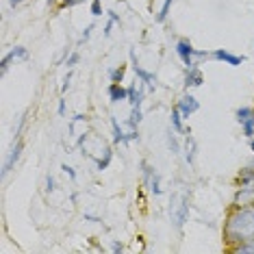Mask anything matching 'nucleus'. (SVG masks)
<instances>
[{"mask_svg":"<svg viewBox=\"0 0 254 254\" xmlns=\"http://www.w3.org/2000/svg\"><path fill=\"white\" fill-rule=\"evenodd\" d=\"M254 237V204L233 206L224 222V241L233 248Z\"/></svg>","mask_w":254,"mask_h":254,"instance_id":"1","label":"nucleus"},{"mask_svg":"<svg viewBox=\"0 0 254 254\" xmlns=\"http://www.w3.org/2000/svg\"><path fill=\"white\" fill-rule=\"evenodd\" d=\"M178 59L183 61V65L187 67H198V59H206V57H211L209 50H198L193 48V44L189 42V39H178L176 46H174Z\"/></svg>","mask_w":254,"mask_h":254,"instance_id":"2","label":"nucleus"},{"mask_svg":"<svg viewBox=\"0 0 254 254\" xmlns=\"http://www.w3.org/2000/svg\"><path fill=\"white\" fill-rule=\"evenodd\" d=\"M170 217H172V222H174V226L181 230L185 226V222H187V217H189V202L185 195H181V198H172V204H170Z\"/></svg>","mask_w":254,"mask_h":254,"instance_id":"3","label":"nucleus"},{"mask_svg":"<svg viewBox=\"0 0 254 254\" xmlns=\"http://www.w3.org/2000/svg\"><path fill=\"white\" fill-rule=\"evenodd\" d=\"M235 118L241 126V135L250 139L254 135V107H239L235 111Z\"/></svg>","mask_w":254,"mask_h":254,"instance_id":"4","label":"nucleus"},{"mask_svg":"<svg viewBox=\"0 0 254 254\" xmlns=\"http://www.w3.org/2000/svg\"><path fill=\"white\" fill-rule=\"evenodd\" d=\"M130 63H132V70H135L137 80L146 85L148 91H154V89H157V76H154L152 72H148L146 67L139 65V61H137V55H135V50H132V48H130Z\"/></svg>","mask_w":254,"mask_h":254,"instance_id":"5","label":"nucleus"},{"mask_svg":"<svg viewBox=\"0 0 254 254\" xmlns=\"http://www.w3.org/2000/svg\"><path fill=\"white\" fill-rule=\"evenodd\" d=\"M141 170H143V181H146L150 193L159 198V195L163 193V187H161V174L148 163V161H141Z\"/></svg>","mask_w":254,"mask_h":254,"instance_id":"6","label":"nucleus"},{"mask_svg":"<svg viewBox=\"0 0 254 254\" xmlns=\"http://www.w3.org/2000/svg\"><path fill=\"white\" fill-rule=\"evenodd\" d=\"M176 109L181 111V115H183L185 120H189L193 113L200 111V100H198V98H195L193 94H189V91H187V94H183V96L176 100Z\"/></svg>","mask_w":254,"mask_h":254,"instance_id":"7","label":"nucleus"},{"mask_svg":"<svg viewBox=\"0 0 254 254\" xmlns=\"http://www.w3.org/2000/svg\"><path fill=\"white\" fill-rule=\"evenodd\" d=\"M211 59L222 61V63H226V65H230V67H239L241 63H246V57L244 55H235V53H230V50H226V48L211 50Z\"/></svg>","mask_w":254,"mask_h":254,"instance_id":"8","label":"nucleus"},{"mask_svg":"<svg viewBox=\"0 0 254 254\" xmlns=\"http://www.w3.org/2000/svg\"><path fill=\"white\" fill-rule=\"evenodd\" d=\"M26 57H28V50L24 48V46H15V48H11L9 53L2 57V61H0V72H2V76L9 72L11 63L20 61V59H26Z\"/></svg>","mask_w":254,"mask_h":254,"instance_id":"9","label":"nucleus"},{"mask_svg":"<svg viewBox=\"0 0 254 254\" xmlns=\"http://www.w3.org/2000/svg\"><path fill=\"white\" fill-rule=\"evenodd\" d=\"M22 150H24V143H22V139H13V148L9 150V157H7V161H4V167H2V176H7L9 172L18 165V161L22 157Z\"/></svg>","mask_w":254,"mask_h":254,"instance_id":"10","label":"nucleus"},{"mask_svg":"<svg viewBox=\"0 0 254 254\" xmlns=\"http://www.w3.org/2000/svg\"><path fill=\"white\" fill-rule=\"evenodd\" d=\"M246 204H254V185H246V187L235 189L233 206H246Z\"/></svg>","mask_w":254,"mask_h":254,"instance_id":"11","label":"nucleus"},{"mask_svg":"<svg viewBox=\"0 0 254 254\" xmlns=\"http://www.w3.org/2000/svg\"><path fill=\"white\" fill-rule=\"evenodd\" d=\"M202 83H204V74H202L200 67H189L187 72H185V78H183V87L185 89H195V87H202Z\"/></svg>","mask_w":254,"mask_h":254,"instance_id":"12","label":"nucleus"},{"mask_svg":"<svg viewBox=\"0 0 254 254\" xmlns=\"http://www.w3.org/2000/svg\"><path fill=\"white\" fill-rule=\"evenodd\" d=\"M107 94L113 105H118V102H122V100H128V87H124L122 83H109Z\"/></svg>","mask_w":254,"mask_h":254,"instance_id":"13","label":"nucleus"},{"mask_svg":"<svg viewBox=\"0 0 254 254\" xmlns=\"http://www.w3.org/2000/svg\"><path fill=\"white\" fill-rule=\"evenodd\" d=\"M143 96H146V85L135 80V85L128 87V102L130 107H141L143 105Z\"/></svg>","mask_w":254,"mask_h":254,"instance_id":"14","label":"nucleus"},{"mask_svg":"<svg viewBox=\"0 0 254 254\" xmlns=\"http://www.w3.org/2000/svg\"><path fill=\"white\" fill-rule=\"evenodd\" d=\"M183 152H185V161H187V165H193V161H195V152H198V143H195V139L191 137V132H187V135H185Z\"/></svg>","mask_w":254,"mask_h":254,"instance_id":"15","label":"nucleus"},{"mask_svg":"<svg viewBox=\"0 0 254 254\" xmlns=\"http://www.w3.org/2000/svg\"><path fill=\"white\" fill-rule=\"evenodd\" d=\"M183 115H181V111H178V109L174 107L172 109V113H170V126L172 128H174L178 135H181V132H185V135H187V132H191V128H185V124H183Z\"/></svg>","mask_w":254,"mask_h":254,"instance_id":"16","label":"nucleus"},{"mask_svg":"<svg viewBox=\"0 0 254 254\" xmlns=\"http://www.w3.org/2000/svg\"><path fill=\"white\" fill-rule=\"evenodd\" d=\"M111 130H113V143L115 146H120V143H126V132L122 130V126H120L118 118L111 115Z\"/></svg>","mask_w":254,"mask_h":254,"instance_id":"17","label":"nucleus"},{"mask_svg":"<svg viewBox=\"0 0 254 254\" xmlns=\"http://www.w3.org/2000/svg\"><path fill=\"white\" fill-rule=\"evenodd\" d=\"M167 148L172 150V154H181L183 152V146L181 141H178V132L170 126V130H167Z\"/></svg>","mask_w":254,"mask_h":254,"instance_id":"18","label":"nucleus"},{"mask_svg":"<svg viewBox=\"0 0 254 254\" xmlns=\"http://www.w3.org/2000/svg\"><path fill=\"white\" fill-rule=\"evenodd\" d=\"M172 4H174V0H163L159 13L154 15V22H157V24H165V22H167V18H170V11H172Z\"/></svg>","mask_w":254,"mask_h":254,"instance_id":"19","label":"nucleus"},{"mask_svg":"<svg viewBox=\"0 0 254 254\" xmlns=\"http://www.w3.org/2000/svg\"><path fill=\"white\" fill-rule=\"evenodd\" d=\"M111 161H113V150H111V148H105L102 157L96 159V170H98V172H105L107 167L111 165Z\"/></svg>","mask_w":254,"mask_h":254,"instance_id":"20","label":"nucleus"},{"mask_svg":"<svg viewBox=\"0 0 254 254\" xmlns=\"http://www.w3.org/2000/svg\"><path fill=\"white\" fill-rule=\"evenodd\" d=\"M228 250L235 254H254V237L248 241H241V244H237L233 248H228Z\"/></svg>","mask_w":254,"mask_h":254,"instance_id":"21","label":"nucleus"},{"mask_svg":"<svg viewBox=\"0 0 254 254\" xmlns=\"http://www.w3.org/2000/svg\"><path fill=\"white\" fill-rule=\"evenodd\" d=\"M141 120H143L141 107H130V118H128V126H130V128H139Z\"/></svg>","mask_w":254,"mask_h":254,"instance_id":"22","label":"nucleus"},{"mask_svg":"<svg viewBox=\"0 0 254 254\" xmlns=\"http://www.w3.org/2000/svg\"><path fill=\"white\" fill-rule=\"evenodd\" d=\"M124 74H126V65L111 67V70H109V83H122Z\"/></svg>","mask_w":254,"mask_h":254,"instance_id":"23","label":"nucleus"},{"mask_svg":"<svg viewBox=\"0 0 254 254\" xmlns=\"http://www.w3.org/2000/svg\"><path fill=\"white\" fill-rule=\"evenodd\" d=\"M85 0H61L59 4H57V9L59 11H65V9H72V7H78V4H83Z\"/></svg>","mask_w":254,"mask_h":254,"instance_id":"24","label":"nucleus"},{"mask_svg":"<svg viewBox=\"0 0 254 254\" xmlns=\"http://www.w3.org/2000/svg\"><path fill=\"white\" fill-rule=\"evenodd\" d=\"M89 13L94 15V18H100V15H102V0H91Z\"/></svg>","mask_w":254,"mask_h":254,"instance_id":"25","label":"nucleus"},{"mask_svg":"<svg viewBox=\"0 0 254 254\" xmlns=\"http://www.w3.org/2000/svg\"><path fill=\"white\" fill-rule=\"evenodd\" d=\"M78 61H80V55H78V53H70V55H67V59H65V65L72 70V67L76 65Z\"/></svg>","mask_w":254,"mask_h":254,"instance_id":"26","label":"nucleus"},{"mask_svg":"<svg viewBox=\"0 0 254 254\" xmlns=\"http://www.w3.org/2000/svg\"><path fill=\"white\" fill-rule=\"evenodd\" d=\"M130 141H139V128H130V132H126V143Z\"/></svg>","mask_w":254,"mask_h":254,"instance_id":"27","label":"nucleus"},{"mask_svg":"<svg viewBox=\"0 0 254 254\" xmlns=\"http://www.w3.org/2000/svg\"><path fill=\"white\" fill-rule=\"evenodd\" d=\"M61 170H63V172H65V174H67V176H70V178H72V181H76V172H74V167H70V165H67V163H63V165H61Z\"/></svg>","mask_w":254,"mask_h":254,"instance_id":"28","label":"nucleus"},{"mask_svg":"<svg viewBox=\"0 0 254 254\" xmlns=\"http://www.w3.org/2000/svg\"><path fill=\"white\" fill-rule=\"evenodd\" d=\"M53 191H55V178L46 176V193H53Z\"/></svg>","mask_w":254,"mask_h":254,"instance_id":"29","label":"nucleus"},{"mask_svg":"<svg viewBox=\"0 0 254 254\" xmlns=\"http://www.w3.org/2000/svg\"><path fill=\"white\" fill-rule=\"evenodd\" d=\"M91 31H94V24H87L83 31V35H80V42H87V39L91 37Z\"/></svg>","mask_w":254,"mask_h":254,"instance_id":"30","label":"nucleus"},{"mask_svg":"<svg viewBox=\"0 0 254 254\" xmlns=\"http://www.w3.org/2000/svg\"><path fill=\"white\" fill-rule=\"evenodd\" d=\"M70 80H72V74H67L65 80H63V85H61V91H63V94H65V91L70 89Z\"/></svg>","mask_w":254,"mask_h":254,"instance_id":"31","label":"nucleus"},{"mask_svg":"<svg viewBox=\"0 0 254 254\" xmlns=\"http://www.w3.org/2000/svg\"><path fill=\"white\" fill-rule=\"evenodd\" d=\"M107 15H109V20H113V22H115V24H118V26H120V24H122V20H120V15H118V13H115V11H109V13H107Z\"/></svg>","mask_w":254,"mask_h":254,"instance_id":"32","label":"nucleus"},{"mask_svg":"<svg viewBox=\"0 0 254 254\" xmlns=\"http://www.w3.org/2000/svg\"><path fill=\"white\" fill-rule=\"evenodd\" d=\"M113 26H115V22H113V20H109L107 24H105V31H102V33H105V37L111 35V28H113Z\"/></svg>","mask_w":254,"mask_h":254,"instance_id":"33","label":"nucleus"},{"mask_svg":"<svg viewBox=\"0 0 254 254\" xmlns=\"http://www.w3.org/2000/svg\"><path fill=\"white\" fill-rule=\"evenodd\" d=\"M57 113H59V115H65V100H63V98L59 100V105H57Z\"/></svg>","mask_w":254,"mask_h":254,"instance_id":"34","label":"nucleus"},{"mask_svg":"<svg viewBox=\"0 0 254 254\" xmlns=\"http://www.w3.org/2000/svg\"><path fill=\"white\" fill-rule=\"evenodd\" d=\"M111 250H113V252H124V246L120 244V241H113V244H111Z\"/></svg>","mask_w":254,"mask_h":254,"instance_id":"35","label":"nucleus"},{"mask_svg":"<svg viewBox=\"0 0 254 254\" xmlns=\"http://www.w3.org/2000/svg\"><path fill=\"white\" fill-rule=\"evenodd\" d=\"M22 2H26V0H9V7H11V9H15V7H20Z\"/></svg>","mask_w":254,"mask_h":254,"instance_id":"36","label":"nucleus"},{"mask_svg":"<svg viewBox=\"0 0 254 254\" xmlns=\"http://www.w3.org/2000/svg\"><path fill=\"white\" fill-rule=\"evenodd\" d=\"M248 148H250V152H254V135L248 139Z\"/></svg>","mask_w":254,"mask_h":254,"instance_id":"37","label":"nucleus"},{"mask_svg":"<svg viewBox=\"0 0 254 254\" xmlns=\"http://www.w3.org/2000/svg\"><path fill=\"white\" fill-rule=\"evenodd\" d=\"M46 4H48V7H53V4H57V0H46Z\"/></svg>","mask_w":254,"mask_h":254,"instance_id":"38","label":"nucleus"},{"mask_svg":"<svg viewBox=\"0 0 254 254\" xmlns=\"http://www.w3.org/2000/svg\"><path fill=\"white\" fill-rule=\"evenodd\" d=\"M250 165H252V167H254V161H252V163H250Z\"/></svg>","mask_w":254,"mask_h":254,"instance_id":"39","label":"nucleus"}]
</instances>
